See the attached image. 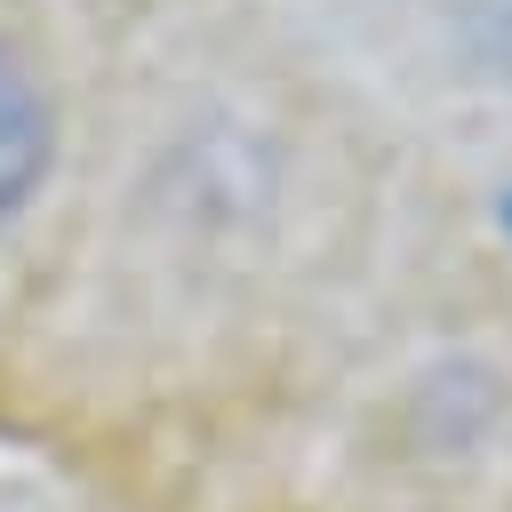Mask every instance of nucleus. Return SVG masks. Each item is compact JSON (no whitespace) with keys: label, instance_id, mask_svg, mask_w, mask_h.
<instances>
[{"label":"nucleus","instance_id":"f257e3e1","mask_svg":"<svg viewBox=\"0 0 512 512\" xmlns=\"http://www.w3.org/2000/svg\"><path fill=\"white\" fill-rule=\"evenodd\" d=\"M56 168V96L40 80V64L0 40V224H16L32 208V192Z\"/></svg>","mask_w":512,"mask_h":512},{"label":"nucleus","instance_id":"f03ea898","mask_svg":"<svg viewBox=\"0 0 512 512\" xmlns=\"http://www.w3.org/2000/svg\"><path fill=\"white\" fill-rule=\"evenodd\" d=\"M504 224H512V208H504Z\"/></svg>","mask_w":512,"mask_h":512}]
</instances>
